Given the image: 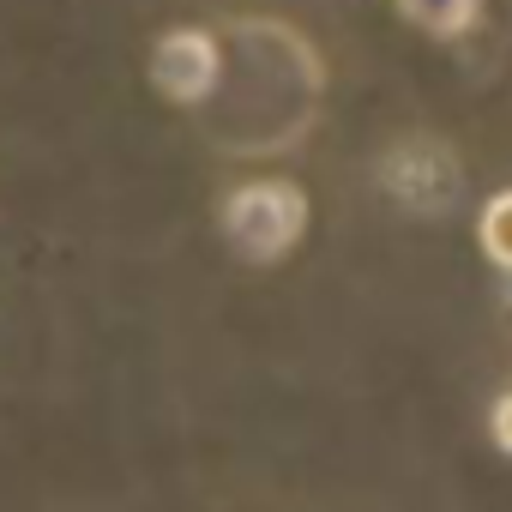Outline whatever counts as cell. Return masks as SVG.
Instances as JSON below:
<instances>
[{
	"mask_svg": "<svg viewBox=\"0 0 512 512\" xmlns=\"http://www.w3.org/2000/svg\"><path fill=\"white\" fill-rule=\"evenodd\" d=\"M223 235L241 260L272 266L308 235V193L296 181H247L223 199Z\"/></svg>",
	"mask_w": 512,
	"mask_h": 512,
	"instance_id": "obj_1",
	"label": "cell"
},
{
	"mask_svg": "<svg viewBox=\"0 0 512 512\" xmlns=\"http://www.w3.org/2000/svg\"><path fill=\"white\" fill-rule=\"evenodd\" d=\"M217 73H223V55H217V37L211 31H169L151 49V85L169 103H181V109L205 103L217 91Z\"/></svg>",
	"mask_w": 512,
	"mask_h": 512,
	"instance_id": "obj_2",
	"label": "cell"
},
{
	"mask_svg": "<svg viewBox=\"0 0 512 512\" xmlns=\"http://www.w3.org/2000/svg\"><path fill=\"white\" fill-rule=\"evenodd\" d=\"M398 13L428 37H464L482 13V0H398Z\"/></svg>",
	"mask_w": 512,
	"mask_h": 512,
	"instance_id": "obj_3",
	"label": "cell"
},
{
	"mask_svg": "<svg viewBox=\"0 0 512 512\" xmlns=\"http://www.w3.org/2000/svg\"><path fill=\"white\" fill-rule=\"evenodd\" d=\"M476 241H482V253H488V266L512 272V187L494 193V199L482 205V217H476Z\"/></svg>",
	"mask_w": 512,
	"mask_h": 512,
	"instance_id": "obj_4",
	"label": "cell"
},
{
	"mask_svg": "<svg viewBox=\"0 0 512 512\" xmlns=\"http://www.w3.org/2000/svg\"><path fill=\"white\" fill-rule=\"evenodd\" d=\"M488 428H494V446L512 458V392H500V398H494V416H488Z\"/></svg>",
	"mask_w": 512,
	"mask_h": 512,
	"instance_id": "obj_5",
	"label": "cell"
}]
</instances>
